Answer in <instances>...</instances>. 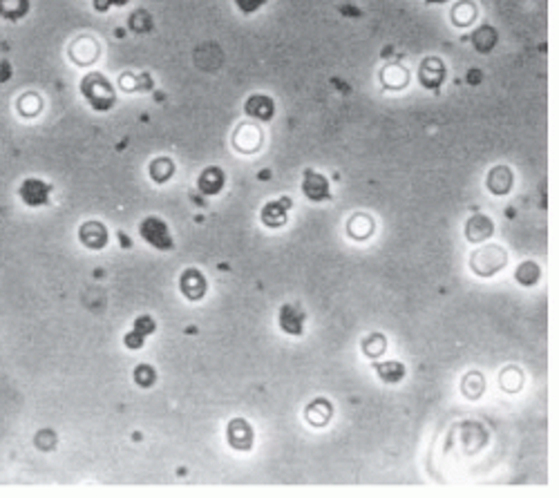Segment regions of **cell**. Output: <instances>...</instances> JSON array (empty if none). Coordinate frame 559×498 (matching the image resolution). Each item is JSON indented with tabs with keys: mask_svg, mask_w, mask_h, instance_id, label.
Returning <instances> with one entry per match:
<instances>
[{
	"mask_svg": "<svg viewBox=\"0 0 559 498\" xmlns=\"http://www.w3.org/2000/svg\"><path fill=\"white\" fill-rule=\"evenodd\" d=\"M374 366L385 382H400V380L405 378V366L400 362H376Z\"/></svg>",
	"mask_w": 559,
	"mask_h": 498,
	"instance_id": "cell-19",
	"label": "cell"
},
{
	"mask_svg": "<svg viewBox=\"0 0 559 498\" xmlns=\"http://www.w3.org/2000/svg\"><path fill=\"white\" fill-rule=\"evenodd\" d=\"M228 444L233 449H240V452H249L253 447V429L251 425L238 418V421H233L228 425Z\"/></svg>",
	"mask_w": 559,
	"mask_h": 498,
	"instance_id": "cell-11",
	"label": "cell"
},
{
	"mask_svg": "<svg viewBox=\"0 0 559 498\" xmlns=\"http://www.w3.org/2000/svg\"><path fill=\"white\" fill-rule=\"evenodd\" d=\"M481 391H484V378H479L477 373H472V375H467L463 380V393L470 400H477L481 396Z\"/></svg>",
	"mask_w": 559,
	"mask_h": 498,
	"instance_id": "cell-22",
	"label": "cell"
},
{
	"mask_svg": "<svg viewBox=\"0 0 559 498\" xmlns=\"http://www.w3.org/2000/svg\"><path fill=\"white\" fill-rule=\"evenodd\" d=\"M302 192L309 201H329L331 199V188L327 177H322L316 170H307L302 177Z\"/></svg>",
	"mask_w": 559,
	"mask_h": 498,
	"instance_id": "cell-5",
	"label": "cell"
},
{
	"mask_svg": "<svg viewBox=\"0 0 559 498\" xmlns=\"http://www.w3.org/2000/svg\"><path fill=\"white\" fill-rule=\"evenodd\" d=\"M467 81H470V83H479L481 81V72L479 70H470V76H467Z\"/></svg>",
	"mask_w": 559,
	"mask_h": 498,
	"instance_id": "cell-31",
	"label": "cell"
},
{
	"mask_svg": "<svg viewBox=\"0 0 559 498\" xmlns=\"http://www.w3.org/2000/svg\"><path fill=\"white\" fill-rule=\"evenodd\" d=\"M505 264V251L499 246H488L484 251H477L470 259V268L481 275V278H490L497 270H501Z\"/></svg>",
	"mask_w": 559,
	"mask_h": 498,
	"instance_id": "cell-3",
	"label": "cell"
},
{
	"mask_svg": "<svg viewBox=\"0 0 559 498\" xmlns=\"http://www.w3.org/2000/svg\"><path fill=\"white\" fill-rule=\"evenodd\" d=\"M289 208H291V199L289 197H280V199H273L262 208V224L269 228H282L287 224L289 219Z\"/></svg>",
	"mask_w": 559,
	"mask_h": 498,
	"instance_id": "cell-7",
	"label": "cell"
},
{
	"mask_svg": "<svg viewBox=\"0 0 559 498\" xmlns=\"http://www.w3.org/2000/svg\"><path fill=\"white\" fill-rule=\"evenodd\" d=\"M427 3H432V5H443V3H448V0H427Z\"/></svg>",
	"mask_w": 559,
	"mask_h": 498,
	"instance_id": "cell-33",
	"label": "cell"
},
{
	"mask_svg": "<svg viewBox=\"0 0 559 498\" xmlns=\"http://www.w3.org/2000/svg\"><path fill=\"white\" fill-rule=\"evenodd\" d=\"M18 110L23 116H34L41 112V101H38L34 94H25L20 101H18Z\"/></svg>",
	"mask_w": 559,
	"mask_h": 498,
	"instance_id": "cell-24",
	"label": "cell"
},
{
	"mask_svg": "<svg viewBox=\"0 0 559 498\" xmlns=\"http://www.w3.org/2000/svg\"><path fill=\"white\" fill-rule=\"evenodd\" d=\"M490 235H492V221L486 215H474V217L467 219V224H465V239L467 242L479 244V242L488 239Z\"/></svg>",
	"mask_w": 559,
	"mask_h": 498,
	"instance_id": "cell-15",
	"label": "cell"
},
{
	"mask_svg": "<svg viewBox=\"0 0 559 498\" xmlns=\"http://www.w3.org/2000/svg\"><path fill=\"white\" fill-rule=\"evenodd\" d=\"M307 313L297 304H284L280 309V329L289 335H300L305 331Z\"/></svg>",
	"mask_w": 559,
	"mask_h": 498,
	"instance_id": "cell-10",
	"label": "cell"
},
{
	"mask_svg": "<svg viewBox=\"0 0 559 498\" xmlns=\"http://www.w3.org/2000/svg\"><path fill=\"white\" fill-rule=\"evenodd\" d=\"M206 278L197 270V268H186L184 273H181V278H179V291L181 295H184L186 299H190V302H199V299L206 295Z\"/></svg>",
	"mask_w": 559,
	"mask_h": 498,
	"instance_id": "cell-6",
	"label": "cell"
},
{
	"mask_svg": "<svg viewBox=\"0 0 559 498\" xmlns=\"http://www.w3.org/2000/svg\"><path fill=\"white\" fill-rule=\"evenodd\" d=\"M419 78H421V85L425 89L438 92L441 85H443V81H446V65L441 63L438 58H425L423 65H421Z\"/></svg>",
	"mask_w": 559,
	"mask_h": 498,
	"instance_id": "cell-9",
	"label": "cell"
},
{
	"mask_svg": "<svg viewBox=\"0 0 559 498\" xmlns=\"http://www.w3.org/2000/svg\"><path fill=\"white\" fill-rule=\"evenodd\" d=\"M112 5H110V0H94V9L97 11H108Z\"/></svg>",
	"mask_w": 559,
	"mask_h": 498,
	"instance_id": "cell-30",
	"label": "cell"
},
{
	"mask_svg": "<svg viewBox=\"0 0 559 498\" xmlns=\"http://www.w3.org/2000/svg\"><path fill=\"white\" fill-rule=\"evenodd\" d=\"M130 27H133V32H137V34L148 32L152 27V20L148 16V11L141 9V11H137V14L130 16Z\"/></svg>",
	"mask_w": 559,
	"mask_h": 498,
	"instance_id": "cell-23",
	"label": "cell"
},
{
	"mask_svg": "<svg viewBox=\"0 0 559 498\" xmlns=\"http://www.w3.org/2000/svg\"><path fill=\"white\" fill-rule=\"evenodd\" d=\"M9 76H11V70H9V63H7V61H3V63H0V83H5V81H9Z\"/></svg>",
	"mask_w": 559,
	"mask_h": 498,
	"instance_id": "cell-29",
	"label": "cell"
},
{
	"mask_svg": "<svg viewBox=\"0 0 559 498\" xmlns=\"http://www.w3.org/2000/svg\"><path fill=\"white\" fill-rule=\"evenodd\" d=\"M472 43L477 47V51L481 54H488V51L497 45V32L490 27V25H484V27H479L472 36Z\"/></svg>",
	"mask_w": 559,
	"mask_h": 498,
	"instance_id": "cell-18",
	"label": "cell"
},
{
	"mask_svg": "<svg viewBox=\"0 0 559 498\" xmlns=\"http://www.w3.org/2000/svg\"><path fill=\"white\" fill-rule=\"evenodd\" d=\"M264 3L266 0H235V5L242 14H255L259 7H264Z\"/></svg>",
	"mask_w": 559,
	"mask_h": 498,
	"instance_id": "cell-26",
	"label": "cell"
},
{
	"mask_svg": "<svg viewBox=\"0 0 559 498\" xmlns=\"http://www.w3.org/2000/svg\"><path fill=\"white\" fill-rule=\"evenodd\" d=\"M81 92H83L85 101L97 112H110L114 108V103H116V92H114V87H112V83L101 72L87 74L83 81H81Z\"/></svg>",
	"mask_w": 559,
	"mask_h": 498,
	"instance_id": "cell-1",
	"label": "cell"
},
{
	"mask_svg": "<svg viewBox=\"0 0 559 498\" xmlns=\"http://www.w3.org/2000/svg\"><path fill=\"white\" fill-rule=\"evenodd\" d=\"M79 239L85 248L90 251H101V248H106L110 235H108V228L101 224V221H85L79 230Z\"/></svg>",
	"mask_w": 559,
	"mask_h": 498,
	"instance_id": "cell-8",
	"label": "cell"
},
{
	"mask_svg": "<svg viewBox=\"0 0 559 498\" xmlns=\"http://www.w3.org/2000/svg\"><path fill=\"white\" fill-rule=\"evenodd\" d=\"M224 183H226L224 170H222V168H217V166H211V168H206L204 173L199 175V179H197V188H199L202 194H206V197H215V194L222 192Z\"/></svg>",
	"mask_w": 559,
	"mask_h": 498,
	"instance_id": "cell-13",
	"label": "cell"
},
{
	"mask_svg": "<svg viewBox=\"0 0 559 498\" xmlns=\"http://www.w3.org/2000/svg\"><path fill=\"white\" fill-rule=\"evenodd\" d=\"M135 331H139L141 335H150L154 329H157V324H154V320L150 316H141L135 320V326H133Z\"/></svg>",
	"mask_w": 559,
	"mask_h": 498,
	"instance_id": "cell-25",
	"label": "cell"
},
{
	"mask_svg": "<svg viewBox=\"0 0 559 498\" xmlns=\"http://www.w3.org/2000/svg\"><path fill=\"white\" fill-rule=\"evenodd\" d=\"M36 444H38V447H41L43 452H49V449H51V447H54V444H56V438H54V436H51V434H49V431L45 429V431H41V436H38V438H36Z\"/></svg>",
	"mask_w": 559,
	"mask_h": 498,
	"instance_id": "cell-28",
	"label": "cell"
},
{
	"mask_svg": "<svg viewBox=\"0 0 559 498\" xmlns=\"http://www.w3.org/2000/svg\"><path fill=\"white\" fill-rule=\"evenodd\" d=\"M128 3H130V0H110V5H116V7H123Z\"/></svg>",
	"mask_w": 559,
	"mask_h": 498,
	"instance_id": "cell-32",
	"label": "cell"
},
{
	"mask_svg": "<svg viewBox=\"0 0 559 498\" xmlns=\"http://www.w3.org/2000/svg\"><path fill=\"white\" fill-rule=\"evenodd\" d=\"M30 0H0V18L16 23L27 16Z\"/></svg>",
	"mask_w": 559,
	"mask_h": 498,
	"instance_id": "cell-16",
	"label": "cell"
},
{
	"mask_svg": "<svg viewBox=\"0 0 559 498\" xmlns=\"http://www.w3.org/2000/svg\"><path fill=\"white\" fill-rule=\"evenodd\" d=\"M512 170L508 166H497V168H492L490 170V175H488V181H486V186L492 194H508L510 188H512Z\"/></svg>",
	"mask_w": 559,
	"mask_h": 498,
	"instance_id": "cell-14",
	"label": "cell"
},
{
	"mask_svg": "<svg viewBox=\"0 0 559 498\" xmlns=\"http://www.w3.org/2000/svg\"><path fill=\"white\" fill-rule=\"evenodd\" d=\"M148 173L157 183H166L175 175V163H173V159H168V156H157V159L150 163Z\"/></svg>",
	"mask_w": 559,
	"mask_h": 498,
	"instance_id": "cell-17",
	"label": "cell"
},
{
	"mask_svg": "<svg viewBox=\"0 0 559 498\" xmlns=\"http://www.w3.org/2000/svg\"><path fill=\"white\" fill-rule=\"evenodd\" d=\"M139 235H141V239H144L146 244H150L152 248H157V251H161V253L171 251V248H173L171 228H168V224L164 219L154 217V215H150V217H146L144 221H141Z\"/></svg>",
	"mask_w": 559,
	"mask_h": 498,
	"instance_id": "cell-2",
	"label": "cell"
},
{
	"mask_svg": "<svg viewBox=\"0 0 559 498\" xmlns=\"http://www.w3.org/2000/svg\"><path fill=\"white\" fill-rule=\"evenodd\" d=\"M123 342H125V347L128 349H133V351H137V349H141L144 347V342H146V335H141L139 331H130L125 337H123Z\"/></svg>",
	"mask_w": 559,
	"mask_h": 498,
	"instance_id": "cell-27",
	"label": "cell"
},
{
	"mask_svg": "<svg viewBox=\"0 0 559 498\" xmlns=\"http://www.w3.org/2000/svg\"><path fill=\"white\" fill-rule=\"evenodd\" d=\"M51 190H54V186L43 179H25L20 186H18V197H20V201L25 206H30V208H38V206H45L49 204V194Z\"/></svg>",
	"mask_w": 559,
	"mask_h": 498,
	"instance_id": "cell-4",
	"label": "cell"
},
{
	"mask_svg": "<svg viewBox=\"0 0 559 498\" xmlns=\"http://www.w3.org/2000/svg\"><path fill=\"white\" fill-rule=\"evenodd\" d=\"M135 382L139 387L148 389V387H152L154 382H157V373H154V369L150 364H139L135 369Z\"/></svg>",
	"mask_w": 559,
	"mask_h": 498,
	"instance_id": "cell-21",
	"label": "cell"
},
{
	"mask_svg": "<svg viewBox=\"0 0 559 498\" xmlns=\"http://www.w3.org/2000/svg\"><path fill=\"white\" fill-rule=\"evenodd\" d=\"M244 112L257 121H271L276 116V103L266 94H253L251 99H246Z\"/></svg>",
	"mask_w": 559,
	"mask_h": 498,
	"instance_id": "cell-12",
	"label": "cell"
},
{
	"mask_svg": "<svg viewBox=\"0 0 559 498\" xmlns=\"http://www.w3.org/2000/svg\"><path fill=\"white\" fill-rule=\"evenodd\" d=\"M537 280H539V266L532 264V261H524L517 268V282H522L524 286H532Z\"/></svg>",
	"mask_w": 559,
	"mask_h": 498,
	"instance_id": "cell-20",
	"label": "cell"
}]
</instances>
